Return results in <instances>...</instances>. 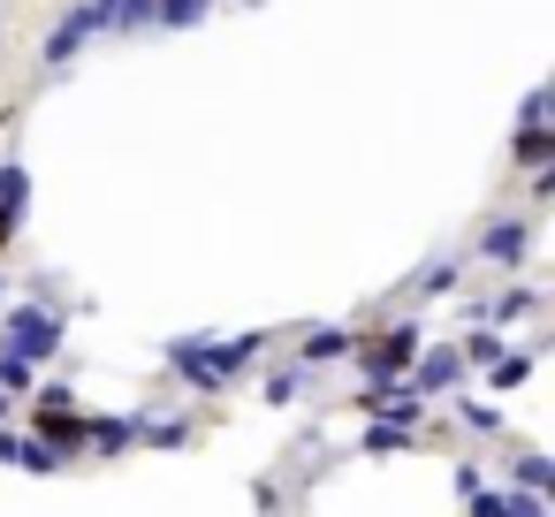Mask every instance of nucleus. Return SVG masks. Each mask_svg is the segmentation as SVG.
I'll return each instance as SVG.
<instances>
[{"mask_svg":"<svg viewBox=\"0 0 555 517\" xmlns=\"http://www.w3.org/2000/svg\"><path fill=\"white\" fill-rule=\"evenodd\" d=\"M259 350H267V335H229V342H206V335H176L168 342V365L198 388V396H214V388H229V380H244L251 365H259Z\"/></svg>","mask_w":555,"mask_h":517,"instance_id":"f257e3e1","label":"nucleus"},{"mask_svg":"<svg viewBox=\"0 0 555 517\" xmlns=\"http://www.w3.org/2000/svg\"><path fill=\"white\" fill-rule=\"evenodd\" d=\"M62 335H69V320L54 312V305H16L9 312V327H0V350H16V358H54L62 350Z\"/></svg>","mask_w":555,"mask_h":517,"instance_id":"f03ea898","label":"nucleus"},{"mask_svg":"<svg viewBox=\"0 0 555 517\" xmlns=\"http://www.w3.org/2000/svg\"><path fill=\"white\" fill-rule=\"evenodd\" d=\"M107 31V0H85V9H69L54 31H47V69H62V62H77L92 39Z\"/></svg>","mask_w":555,"mask_h":517,"instance_id":"7ed1b4c3","label":"nucleus"},{"mask_svg":"<svg viewBox=\"0 0 555 517\" xmlns=\"http://www.w3.org/2000/svg\"><path fill=\"white\" fill-rule=\"evenodd\" d=\"M456 380H464V350L456 342H434V350L411 358V396H449Z\"/></svg>","mask_w":555,"mask_h":517,"instance_id":"20e7f679","label":"nucleus"},{"mask_svg":"<svg viewBox=\"0 0 555 517\" xmlns=\"http://www.w3.org/2000/svg\"><path fill=\"white\" fill-rule=\"evenodd\" d=\"M411 358H418V327H411V320H396V327H388V335L365 350V373H373V380H396Z\"/></svg>","mask_w":555,"mask_h":517,"instance_id":"39448f33","label":"nucleus"},{"mask_svg":"<svg viewBox=\"0 0 555 517\" xmlns=\"http://www.w3.org/2000/svg\"><path fill=\"white\" fill-rule=\"evenodd\" d=\"M39 434H47V449L69 464V456L85 449V411H77V403H62V411H39Z\"/></svg>","mask_w":555,"mask_h":517,"instance_id":"423d86ee","label":"nucleus"},{"mask_svg":"<svg viewBox=\"0 0 555 517\" xmlns=\"http://www.w3.org/2000/svg\"><path fill=\"white\" fill-rule=\"evenodd\" d=\"M479 259H494V267H517V259H525V221H494V229L479 236Z\"/></svg>","mask_w":555,"mask_h":517,"instance_id":"0eeeda50","label":"nucleus"},{"mask_svg":"<svg viewBox=\"0 0 555 517\" xmlns=\"http://www.w3.org/2000/svg\"><path fill=\"white\" fill-rule=\"evenodd\" d=\"M24 191H31V183H24V168H0V244L24 229Z\"/></svg>","mask_w":555,"mask_h":517,"instance_id":"6e6552de","label":"nucleus"},{"mask_svg":"<svg viewBox=\"0 0 555 517\" xmlns=\"http://www.w3.org/2000/svg\"><path fill=\"white\" fill-rule=\"evenodd\" d=\"M206 9L214 0H153V31H191V24H206Z\"/></svg>","mask_w":555,"mask_h":517,"instance_id":"1a4fd4ad","label":"nucleus"},{"mask_svg":"<svg viewBox=\"0 0 555 517\" xmlns=\"http://www.w3.org/2000/svg\"><path fill=\"white\" fill-rule=\"evenodd\" d=\"M350 350H358L350 327H320V335H305V365H335V358H350Z\"/></svg>","mask_w":555,"mask_h":517,"instance_id":"9d476101","label":"nucleus"},{"mask_svg":"<svg viewBox=\"0 0 555 517\" xmlns=\"http://www.w3.org/2000/svg\"><path fill=\"white\" fill-rule=\"evenodd\" d=\"M411 441H418V434H411L403 418H373V426H365V449H411Z\"/></svg>","mask_w":555,"mask_h":517,"instance_id":"9b49d317","label":"nucleus"},{"mask_svg":"<svg viewBox=\"0 0 555 517\" xmlns=\"http://www.w3.org/2000/svg\"><path fill=\"white\" fill-rule=\"evenodd\" d=\"M0 396H31V358L0 350Z\"/></svg>","mask_w":555,"mask_h":517,"instance_id":"f8f14e48","label":"nucleus"},{"mask_svg":"<svg viewBox=\"0 0 555 517\" xmlns=\"http://www.w3.org/2000/svg\"><path fill=\"white\" fill-rule=\"evenodd\" d=\"M517 487H525V494H547V487H555V464H547V456H517Z\"/></svg>","mask_w":555,"mask_h":517,"instance_id":"ddd939ff","label":"nucleus"},{"mask_svg":"<svg viewBox=\"0 0 555 517\" xmlns=\"http://www.w3.org/2000/svg\"><path fill=\"white\" fill-rule=\"evenodd\" d=\"M411 289H426V297L456 289V259H441V267H418V282H411Z\"/></svg>","mask_w":555,"mask_h":517,"instance_id":"4468645a","label":"nucleus"},{"mask_svg":"<svg viewBox=\"0 0 555 517\" xmlns=\"http://www.w3.org/2000/svg\"><path fill=\"white\" fill-rule=\"evenodd\" d=\"M297 388H305V365H282V373H274V380H267V396H274V403H289V396H297Z\"/></svg>","mask_w":555,"mask_h":517,"instance_id":"2eb2a0df","label":"nucleus"},{"mask_svg":"<svg viewBox=\"0 0 555 517\" xmlns=\"http://www.w3.org/2000/svg\"><path fill=\"white\" fill-rule=\"evenodd\" d=\"M16 441H24V434H0V464H16Z\"/></svg>","mask_w":555,"mask_h":517,"instance_id":"dca6fc26","label":"nucleus"},{"mask_svg":"<svg viewBox=\"0 0 555 517\" xmlns=\"http://www.w3.org/2000/svg\"><path fill=\"white\" fill-rule=\"evenodd\" d=\"M0 426H9V396H0Z\"/></svg>","mask_w":555,"mask_h":517,"instance_id":"f3484780","label":"nucleus"},{"mask_svg":"<svg viewBox=\"0 0 555 517\" xmlns=\"http://www.w3.org/2000/svg\"><path fill=\"white\" fill-rule=\"evenodd\" d=\"M0 297H9V282H0Z\"/></svg>","mask_w":555,"mask_h":517,"instance_id":"a211bd4d","label":"nucleus"}]
</instances>
